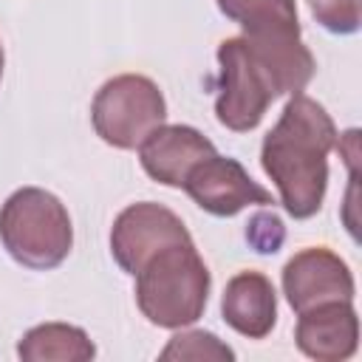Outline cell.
<instances>
[{
    "mask_svg": "<svg viewBox=\"0 0 362 362\" xmlns=\"http://www.w3.org/2000/svg\"><path fill=\"white\" fill-rule=\"evenodd\" d=\"M3 65H6V54H3V45H0V79H3Z\"/></svg>",
    "mask_w": 362,
    "mask_h": 362,
    "instance_id": "obj_17",
    "label": "cell"
},
{
    "mask_svg": "<svg viewBox=\"0 0 362 362\" xmlns=\"http://www.w3.org/2000/svg\"><path fill=\"white\" fill-rule=\"evenodd\" d=\"M0 240L20 266L57 269L74 246L71 215L54 192L20 187L0 206Z\"/></svg>",
    "mask_w": 362,
    "mask_h": 362,
    "instance_id": "obj_4",
    "label": "cell"
},
{
    "mask_svg": "<svg viewBox=\"0 0 362 362\" xmlns=\"http://www.w3.org/2000/svg\"><path fill=\"white\" fill-rule=\"evenodd\" d=\"M17 356L23 362H88L96 356V348L79 325L42 322L23 334Z\"/></svg>",
    "mask_w": 362,
    "mask_h": 362,
    "instance_id": "obj_12",
    "label": "cell"
},
{
    "mask_svg": "<svg viewBox=\"0 0 362 362\" xmlns=\"http://www.w3.org/2000/svg\"><path fill=\"white\" fill-rule=\"evenodd\" d=\"M314 20L331 34H356L362 14L359 0H308Z\"/></svg>",
    "mask_w": 362,
    "mask_h": 362,
    "instance_id": "obj_15",
    "label": "cell"
},
{
    "mask_svg": "<svg viewBox=\"0 0 362 362\" xmlns=\"http://www.w3.org/2000/svg\"><path fill=\"white\" fill-rule=\"evenodd\" d=\"M192 240L184 221L153 201H139L122 209L110 229V255L122 266V272L136 274L141 263L170 243Z\"/></svg>",
    "mask_w": 362,
    "mask_h": 362,
    "instance_id": "obj_6",
    "label": "cell"
},
{
    "mask_svg": "<svg viewBox=\"0 0 362 362\" xmlns=\"http://www.w3.org/2000/svg\"><path fill=\"white\" fill-rule=\"evenodd\" d=\"M334 147L337 124L328 110L305 93H291L260 147L263 173L274 181L280 204L291 218L305 221L320 212L328 189V153Z\"/></svg>",
    "mask_w": 362,
    "mask_h": 362,
    "instance_id": "obj_2",
    "label": "cell"
},
{
    "mask_svg": "<svg viewBox=\"0 0 362 362\" xmlns=\"http://www.w3.org/2000/svg\"><path fill=\"white\" fill-rule=\"evenodd\" d=\"M283 294L288 305L303 314L334 300H354V274L339 255L325 246L303 249L283 266Z\"/></svg>",
    "mask_w": 362,
    "mask_h": 362,
    "instance_id": "obj_8",
    "label": "cell"
},
{
    "mask_svg": "<svg viewBox=\"0 0 362 362\" xmlns=\"http://www.w3.org/2000/svg\"><path fill=\"white\" fill-rule=\"evenodd\" d=\"M161 359H235V351L221 342L209 331H181L175 334L164 351L158 354Z\"/></svg>",
    "mask_w": 362,
    "mask_h": 362,
    "instance_id": "obj_14",
    "label": "cell"
},
{
    "mask_svg": "<svg viewBox=\"0 0 362 362\" xmlns=\"http://www.w3.org/2000/svg\"><path fill=\"white\" fill-rule=\"evenodd\" d=\"M297 348L317 362H342L356 354L359 317L351 300H334L297 314Z\"/></svg>",
    "mask_w": 362,
    "mask_h": 362,
    "instance_id": "obj_10",
    "label": "cell"
},
{
    "mask_svg": "<svg viewBox=\"0 0 362 362\" xmlns=\"http://www.w3.org/2000/svg\"><path fill=\"white\" fill-rule=\"evenodd\" d=\"M167 119L161 88L141 74H119L107 79L90 105L96 136L116 150H136Z\"/></svg>",
    "mask_w": 362,
    "mask_h": 362,
    "instance_id": "obj_5",
    "label": "cell"
},
{
    "mask_svg": "<svg viewBox=\"0 0 362 362\" xmlns=\"http://www.w3.org/2000/svg\"><path fill=\"white\" fill-rule=\"evenodd\" d=\"M223 17L243 28V37H300V17L294 0H218Z\"/></svg>",
    "mask_w": 362,
    "mask_h": 362,
    "instance_id": "obj_13",
    "label": "cell"
},
{
    "mask_svg": "<svg viewBox=\"0 0 362 362\" xmlns=\"http://www.w3.org/2000/svg\"><path fill=\"white\" fill-rule=\"evenodd\" d=\"M218 62L215 116L235 133L255 130L277 96L303 93L317 71L300 37H229L218 45Z\"/></svg>",
    "mask_w": 362,
    "mask_h": 362,
    "instance_id": "obj_1",
    "label": "cell"
},
{
    "mask_svg": "<svg viewBox=\"0 0 362 362\" xmlns=\"http://www.w3.org/2000/svg\"><path fill=\"white\" fill-rule=\"evenodd\" d=\"M223 322L249 337L263 339L277 322V291L263 272H238L221 297Z\"/></svg>",
    "mask_w": 362,
    "mask_h": 362,
    "instance_id": "obj_11",
    "label": "cell"
},
{
    "mask_svg": "<svg viewBox=\"0 0 362 362\" xmlns=\"http://www.w3.org/2000/svg\"><path fill=\"white\" fill-rule=\"evenodd\" d=\"M212 153L215 144L189 124H158L139 144V161L144 173L164 187H184L187 173Z\"/></svg>",
    "mask_w": 362,
    "mask_h": 362,
    "instance_id": "obj_9",
    "label": "cell"
},
{
    "mask_svg": "<svg viewBox=\"0 0 362 362\" xmlns=\"http://www.w3.org/2000/svg\"><path fill=\"white\" fill-rule=\"evenodd\" d=\"M286 238V229L274 212H257L246 223V240L260 252V255H274Z\"/></svg>",
    "mask_w": 362,
    "mask_h": 362,
    "instance_id": "obj_16",
    "label": "cell"
},
{
    "mask_svg": "<svg viewBox=\"0 0 362 362\" xmlns=\"http://www.w3.org/2000/svg\"><path fill=\"white\" fill-rule=\"evenodd\" d=\"M184 189L204 212L218 215V218H232L240 209L255 206V204L257 206L274 204L272 192L260 187L238 158L218 156V153L198 161L187 173Z\"/></svg>",
    "mask_w": 362,
    "mask_h": 362,
    "instance_id": "obj_7",
    "label": "cell"
},
{
    "mask_svg": "<svg viewBox=\"0 0 362 362\" xmlns=\"http://www.w3.org/2000/svg\"><path fill=\"white\" fill-rule=\"evenodd\" d=\"M133 277L139 311L153 325L184 328L204 317L212 274L192 240L158 249Z\"/></svg>",
    "mask_w": 362,
    "mask_h": 362,
    "instance_id": "obj_3",
    "label": "cell"
}]
</instances>
